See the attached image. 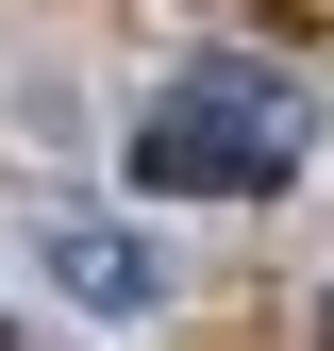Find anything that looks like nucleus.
<instances>
[{
  "label": "nucleus",
  "instance_id": "nucleus-3",
  "mask_svg": "<svg viewBox=\"0 0 334 351\" xmlns=\"http://www.w3.org/2000/svg\"><path fill=\"white\" fill-rule=\"evenodd\" d=\"M318 335H334V318H318Z\"/></svg>",
  "mask_w": 334,
  "mask_h": 351
},
{
  "label": "nucleus",
  "instance_id": "nucleus-2",
  "mask_svg": "<svg viewBox=\"0 0 334 351\" xmlns=\"http://www.w3.org/2000/svg\"><path fill=\"white\" fill-rule=\"evenodd\" d=\"M51 285L101 301V318H134V301H151V251H134V234H51Z\"/></svg>",
  "mask_w": 334,
  "mask_h": 351
},
{
  "label": "nucleus",
  "instance_id": "nucleus-1",
  "mask_svg": "<svg viewBox=\"0 0 334 351\" xmlns=\"http://www.w3.org/2000/svg\"><path fill=\"white\" fill-rule=\"evenodd\" d=\"M301 151H318V101H301L268 51L184 67V84L134 117V184H151V201H284Z\"/></svg>",
  "mask_w": 334,
  "mask_h": 351
}]
</instances>
